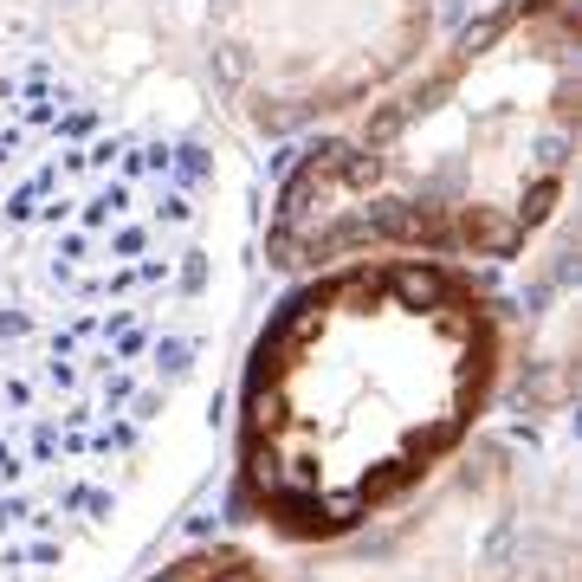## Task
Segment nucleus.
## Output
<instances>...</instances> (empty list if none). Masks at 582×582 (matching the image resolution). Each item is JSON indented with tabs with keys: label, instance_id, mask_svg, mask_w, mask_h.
Masks as SVG:
<instances>
[{
	"label": "nucleus",
	"instance_id": "1",
	"mask_svg": "<svg viewBox=\"0 0 582 582\" xmlns=\"http://www.w3.org/2000/svg\"><path fill=\"white\" fill-rule=\"evenodd\" d=\"M214 149L0 39V582L85 550L194 376Z\"/></svg>",
	"mask_w": 582,
	"mask_h": 582
},
{
	"label": "nucleus",
	"instance_id": "2",
	"mask_svg": "<svg viewBox=\"0 0 582 582\" xmlns=\"http://www.w3.org/2000/svg\"><path fill=\"white\" fill-rule=\"evenodd\" d=\"M505 369L492 298L440 259H350L259 330L233 427V505L291 544H343L473 440Z\"/></svg>",
	"mask_w": 582,
	"mask_h": 582
},
{
	"label": "nucleus",
	"instance_id": "3",
	"mask_svg": "<svg viewBox=\"0 0 582 582\" xmlns=\"http://www.w3.org/2000/svg\"><path fill=\"white\" fill-rule=\"evenodd\" d=\"M570 0H511L356 136L324 143L279 201L285 266L350 253H524L570 182Z\"/></svg>",
	"mask_w": 582,
	"mask_h": 582
},
{
	"label": "nucleus",
	"instance_id": "4",
	"mask_svg": "<svg viewBox=\"0 0 582 582\" xmlns=\"http://www.w3.org/2000/svg\"><path fill=\"white\" fill-rule=\"evenodd\" d=\"M421 0H214L233 78L259 110H330L401 65Z\"/></svg>",
	"mask_w": 582,
	"mask_h": 582
},
{
	"label": "nucleus",
	"instance_id": "5",
	"mask_svg": "<svg viewBox=\"0 0 582 582\" xmlns=\"http://www.w3.org/2000/svg\"><path fill=\"white\" fill-rule=\"evenodd\" d=\"M518 518V473L505 453L485 447L421 511L395 518L343 557L311 563L298 582H511Z\"/></svg>",
	"mask_w": 582,
	"mask_h": 582
},
{
	"label": "nucleus",
	"instance_id": "6",
	"mask_svg": "<svg viewBox=\"0 0 582 582\" xmlns=\"http://www.w3.org/2000/svg\"><path fill=\"white\" fill-rule=\"evenodd\" d=\"M149 582H272V576H266V563H259L253 550H240V544H207V550L175 557L169 570H156Z\"/></svg>",
	"mask_w": 582,
	"mask_h": 582
}]
</instances>
